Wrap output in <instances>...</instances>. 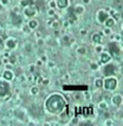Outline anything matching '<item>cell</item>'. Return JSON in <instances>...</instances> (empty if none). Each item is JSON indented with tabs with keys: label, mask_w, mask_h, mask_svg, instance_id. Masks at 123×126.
Instances as JSON below:
<instances>
[{
	"label": "cell",
	"mask_w": 123,
	"mask_h": 126,
	"mask_svg": "<svg viewBox=\"0 0 123 126\" xmlns=\"http://www.w3.org/2000/svg\"><path fill=\"white\" fill-rule=\"evenodd\" d=\"M31 92H32V94H36V93H38V89L37 88H32V89H31Z\"/></svg>",
	"instance_id": "4316f807"
},
{
	"label": "cell",
	"mask_w": 123,
	"mask_h": 126,
	"mask_svg": "<svg viewBox=\"0 0 123 126\" xmlns=\"http://www.w3.org/2000/svg\"><path fill=\"white\" fill-rule=\"evenodd\" d=\"M46 106H47V109L52 113H59L63 111V108L65 107V101L64 99L62 98L58 94H53L51 95L47 101H46Z\"/></svg>",
	"instance_id": "6da1fadb"
},
{
	"label": "cell",
	"mask_w": 123,
	"mask_h": 126,
	"mask_svg": "<svg viewBox=\"0 0 123 126\" xmlns=\"http://www.w3.org/2000/svg\"><path fill=\"white\" fill-rule=\"evenodd\" d=\"M92 39H94L95 43H100L101 39H102V37H101L98 34H94V35H92Z\"/></svg>",
	"instance_id": "9a60e30c"
},
{
	"label": "cell",
	"mask_w": 123,
	"mask_h": 126,
	"mask_svg": "<svg viewBox=\"0 0 123 126\" xmlns=\"http://www.w3.org/2000/svg\"><path fill=\"white\" fill-rule=\"evenodd\" d=\"M109 52L114 56H118L121 50L118 48V44L117 43H109Z\"/></svg>",
	"instance_id": "3957f363"
},
{
	"label": "cell",
	"mask_w": 123,
	"mask_h": 126,
	"mask_svg": "<svg viewBox=\"0 0 123 126\" xmlns=\"http://www.w3.org/2000/svg\"><path fill=\"white\" fill-rule=\"evenodd\" d=\"M30 70L33 71V70H35V66H30Z\"/></svg>",
	"instance_id": "f1b7e54d"
},
{
	"label": "cell",
	"mask_w": 123,
	"mask_h": 126,
	"mask_svg": "<svg viewBox=\"0 0 123 126\" xmlns=\"http://www.w3.org/2000/svg\"><path fill=\"white\" fill-rule=\"evenodd\" d=\"M3 75H4V77H5L6 80H12V79H13V73H12L11 70H5Z\"/></svg>",
	"instance_id": "7c38bea8"
},
{
	"label": "cell",
	"mask_w": 123,
	"mask_h": 126,
	"mask_svg": "<svg viewBox=\"0 0 123 126\" xmlns=\"http://www.w3.org/2000/svg\"><path fill=\"white\" fill-rule=\"evenodd\" d=\"M112 25H114L112 19H111V18H108V20H107V26H112Z\"/></svg>",
	"instance_id": "ffe728a7"
},
{
	"label": "cell",
	"mask_w": 123,
	"mask_h": 126,
	"mask_svg": "<svg viewBox=\"0 0 123 126\" xmlns=\"http://www.w3.org/2000/svg\"><path fill=\"white\" fill-rule=\"evenodd\" d=\"M0 3H1L4 6H6V5H8V3H10V0H0Z\"/></svg>",
	"instance_id": "7402d4cb"
},
{
	"label": "cell",
	"mask_w": 123,
	"mask_h": 126,
	"mask_svg": "<svg viewBox=\"0 0 123 126\" xmlns=\"http://www.w3.org/2000/svg\"><path fill=\"white\" fill-rule=\"evenodd\" d=\"M32 0H20V5L26 7V6H30V5H32Z\"/></svg>",
	"instance_id": "5bb4252c"
},
{
	"label": "cell",
	"mask_w": 123,
	"mask_h": 126,
	"mask_svg": "<svg viewBox=\"0 0 123 126\" xmlns=\"http://www.w3.org/2000/svg\"><path fill=\"white\" fill-rule=\"evenodd\" d=\"M62 42H63V44H69L71 42V39L68 37V36H64L63 38H62Z\"/></svg>",
	"instance_id": "e0dca14e"
},
{
	"label": "cell",
	"mask_w": 123,
	"mask_h": 126,
	"mask_svg": "<svg viewBox=\"0 0 123 126\" xmlns=\"http://www.w3.org/2000/svg\"><path fill=\"white\" fill-rule=\"evenodd\" d=\"M43 43H44V41H42V39L39 38V39H38V44H39V45H42Z\"/></svg>",
	"instance_id": "83f0119b"
},
{
	"label": "cell",
	"mask_w": 123,
	"mask_h": 126,
	"mask_svg": "<svg viewBox=\"0 0 123 126\" xmlns=\"http://www.w3.org/2000/svg\"><path fill=\"white\" fill-rule=\"evenodd\" d=\"M116 86H117V81H116L115 79H108V80L105 81V88H107L108 90L115 89Z\"/></svg>",
	"instance_id": "5b68a950"
},
{
	"label": "cell",
	"mask_w": 123,
	"mask_h": 126,
	"mask_svg": "<svg viewBox=\"0 0 123 126\" xmlns=\"http://www.w3.org/2000/svg\"><path fill=\"white\" fill-rule=\"evenodd\" d=\"M115 70H116V67L114 64H109L108 67H105L104 73H105V75H112L115 73Z\"/></svg>",
	"instance_id": "9c48e42d"
},
{
	"label": "cell",
	"mask_w": 123,
	"mask_h": 126,
	"mask_svg": "<svg viewBox=\"0 0 123 126\" xmlns=\"http://www.w3.org/2000/svg\"><path fill=\"white\" fill-rule=\"evenodd\" d=\"M37 25H38V24H37V21H36V20H31V21H30V24H28V26H30L31 29L37 27Z\"/></svg>",
	"instance_id": "ac0fdd59"
},
{
	"label": "cell",
	"mask_w": 123,
	"mask_h": 126,
	"mask_svg": "<svg viewBox=\"0 0 123 126\" xmlns=\"http://www.w3.org/2000/svg\"><path fill=\"white\" fill-rule=\"evenodd\" d=\"M78 52H79V54H84V52H85V48H81V49H78Z\"/></svg>",
	"instance_id": "d4e9b609"
},
{
	"label": "cell",
	"mask_w": 123,
	"mask_h": 126,
	"mask_svg": "<svg viewBox=\"0 0 123 126\" xmlns=\"http://www.w3.org/2000/svg\"><path fill=\"white\" fill-rule=\"evenodd\" d=\"M108 18H109V14H108L105 11H100V12H98V20H100L101 23L105 21Z\"/></svg>",
	"instance_id": "ba28073f"
},
{
	"label": "cell",
	"mask_w": 123,
	"mask_h": 126,
	"mask_svg": "<svg viewBox=\"0 0 123 126\" xmlns=\"http://www.w3.org/2000/svg\"><path fill=\"white\" fill-rule=\"evenodd\" d=\"M83 11H84V8H83L82 6H77V7H76V13H82Z\"/></svg>",
	"instance_id": "d6986e66"
},
{
	"label": "cell",
	"mask_w": 123,
	"mask_h": 126,
	"mask_svg": "<svg viewBox=\"0 0 123 126\" xmlns=\"http://www.w3.org/2000/svg\"><path fill=\"white\" fill-rule=\"evenodd\" d=\"M63 89L64 90H86L88 89V86L83 84V86H63Z\"/></svg>",
	"instance_id": "8992f818"
},
{
	"label": "cell",
	"mask_w": 123,
	"mask_h": 126,
	"mask_svg": "<svg viewBox=\"0 0 123 126\" xmlns=\"http://www.w3.org/2000/svg\"><path fill=\"white\" fill-rule=\"evenodd\" d=\"M69 4V0H58V6L62 8H65Z\"/></svg>",
	"instance_id": "4fadbf2b"
},
{
	"label": "cell",
	"mask_w": 123,
	"mask_h": 126,
	"mask_svg": "<svg viewBox=\"0 0 123 126\" xmlns=\"http://www.w3.org/2000/svg\"><path fill=\"white\" fill-rule=\"evenodd\" d=\"M10 93V84L5 81H0V98L8 95Z\"/></svg>",
	"instance_id": "7a4b0ae2"
},
{
	"label": "cell",
	"mask_w": 123,
	"mask_h": 126,
	"mask_svg": "<svg viewBox=\"0 0 123 126\" xmlns=\"http://www.w3.org/2000/svg\"><path fill=\"white\" fill-rule=\"evenodd\" d=\"M114 101H115V104H119V102H121V97L116 95V97L114 98Z\"/></svg>",
	"instance_id": "44dd1931"
},
{
	"label": "cell",
	"mask_w": 123,
	"mask_h": 126,
	"mask_svg": "<svg viewBox=\"0 0 123 126\" xmlns=\"http://www.w3.org/2000/svg\"><path fill=\"white\" fill-rule=\"evenodd\" d=\"M12 23L15 25V26H19L21 24V17L19 14H14L13 18H12Z\"/></svg>",
	"instance_id": "30bf717a"
},
{
	"label": "cell",
	"mask_w": 123,
	"mask_h": 126,
	"mask_svg": "<svg viewBox=\"0 0 123 126\" xmlns=\"http://www.w3.org/2000/svg\"><path fill=\"white\" fill-rule=\"evenodd\" d=\"M92 107L91 106H88V107H83V108H81V113L84 115V117H88V115H91L92 114Z\"/></svg>",
	"instance_id": "52a82bcc"
},
{
	"label": "cell",
	"mask_w": 123,
	"mask_h": 126,
	"mask_svg": "<svg viewBox=\"0 0 123 126\" xmlns=\"http://www.w3.org/2000/svg\"><path fill=\"white\" fill-rule=\"evenodd\" d=\"M96 86H97V87H101V86H102V82H101V80H96Z\"/></svg>",
	"instance_id": "484cf974"
},
{
	"label": "cell",
	"mask_w": 123,
	"mask_h": 126,
	"mask_svg": "<svg viewBox=\"0 0 123 126\" xmlns=\"http://www.w3.org/2000/svg\"><path fill=\"white\" fill-rule=\"evenodd\" d=\"M24 12H25V14H26V16H28V17H33V16L36 14V11H35L33 8H31V7H28V8L24 10Z\"/></svg>",
	"instance_id": "8fae6325"
},
{
	"label": "cell",
	"mask_w": 123,
	"mask_h": 126,
	"mask_svg": "<svg viewBox=\"0 0 123 126\" xmlns=\"http://www.w3.org/2000/svg\"><path fill=\"white\" fill-rule=\"evenodd\" d=\"M5 46L7 48V49H14L15 46H17V41L14 39V38H12V37H10V38H7V39H5Z\"/></svg>",
	"instance_id": "277c9868"
},
{
	"label": "cell",
	"mask_w": 123,
	"mask_h": 126,
	"mask_svg": "<svg viewBox=\"0 0 123 126\" xmlns=\"http://www.w3.org/2000/svg\"><path fill=\"white\" fill-rule=\"evenodd\" d=\"M25 50H26V51H31V44H30V43H27V44L25 45Z\"/></svg>",
	"instance_id": "603a6c76"
},
{
	"label": "cell",
	"mask_w": 123,
	"mask_h": 126,
	"mask_svg": "<svg viewBox=\"0 0 123 126\" xmlns=\"http://www.w3.org/2000/svg\"><path fill=\"white\" fill-rule=\"evenodd\" d=\"M4 43V39H3V37H0V44H3Z\"/></svg>",
	"instance_id": "f546056e"
},
{
	"label": "cell",
	"mask_w": 123,
	"mask_h": 126,
	"mask_svg": "<svg viewBox=\"0 0 123 126\" xmlns=\"http://www.w3.org/2000/svg\"><path fill=\"white\" fill-rule=\"evenodd\" d=\"M110 59V56L108 55V54H103L102 55V58H101V63H105V62H108Z\"/></svg>",
	"instance_id": "2e32d148"
},
{
	"label": "cell",
	"mask_w": 123,
	"mask_h": 126,
	"mask_svg": "<svg viewBox=\"0 0 123 126\" xmlns=\"http://www.w3.org/2000/svg\"><path fill=\"white\" fill-rule=\"evenodd\" d=\"M10 61H11V63H15V61H17L15 56H10Z\"/></svg>",
	"instance_id": "cb8c5ba5"
}]
</instances>
